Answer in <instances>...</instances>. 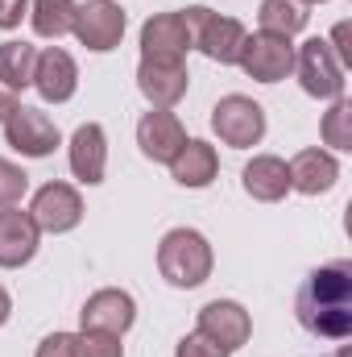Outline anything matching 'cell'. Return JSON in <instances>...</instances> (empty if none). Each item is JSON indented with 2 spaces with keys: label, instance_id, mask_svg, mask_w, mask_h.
<instances>
[{
  "label": "cell",
  "instance_id": "cell-28",
  "mask_svg": "<svg viewBox=\"0 0 352 357\" xmlns=\"http://www.w3.org/2000/svg\"><path fill=\"white\" fill-rule=\"evenodd\" d=\"M33 357H75V333H50Z\"/></svg>",
  "mask_w": 352,
  "mask_h": 357
},
{
  "label": "cell",
  "instance_id": "cell-17",
  "mask_svg": "<svg viewBox=\"0 0 352 357\" xmlns=\"http://www.w3.org/2000/svg\"><path fill=\"white\" fill-rule=\"evenodd\" d=\"M216 175H220V154H216V146L203 142V137H186L182 150L170 158V178H175L178 187L203 191V187L216 183Z\"/></svg>",
  "mask_w": 352,
  "mask_h": 357
},
{
  "label": "cell",
  "instance_id": "cell-9",
  "mask_svg": "<svg viewBox=\"0 0 352 357\" xmlns=\"http://www.w3.org/2000/svg\"><path fill=\"white\" fill-rule=\"evenodd\" d=\"M29 216H33L38 233H54V237L71 233L83 220V195L71 183H42L29 204Z\"/></svg>",
  "mask_w": 352,
  "mask_h": 357
},
{
  "label": "cell",
  "instance_id": "cell-3",
  "mask_svg": "<svg viewBox=\"0 0 352 357\" xmlns=\"http://www.w3.org/2000/svg\"><path fill=\"white\" fill-rule=\"evenodd\" d=\"M182 21L191 29V46L199 54H207L211 63L232 67L241 59V46H245L249 33H245V25L237 17H220L207 4H191V8H182Z\"/></svg>",
  "mask_w": 352,
  "mask_h": 357
},
{
  "label": "cell",
  "instance_id": "cell-18",
  "mask_svg": "<svg viewBox=\"0 0 352 357\" xmlns=\"http://www.w3.org/2000/svg\"><path fill=\"white\" fill-rule=\"evenodd\" d=\"M286 171H290V191H298V195H323V191L336 187L340 162H336V154L311 146V150H298L286 162Z\"/></svg>",
  "mask_w": 352,
  "mask_h": 357
},
{
  "label": "cell",
  "instance_id": "cell-14",
  "mask_svg": "<svg viewBox=\"0 0 352 357\" xmlns=\"http://www.w3.org/2000/svg\"><path fill=\"white\" fill-rule=\"evenodd\" d=\"M33 88L46 104H67L79 88V67L63 46H46L38 50V67H33Z\"/></svg>",
  "mask_w": 352,
  "mask_h": 357
},
{
  "label": "cell",
  "instance_id": "cell-12",
  "mask_svg": "<svg viewBox=\"0 0 352 357\" xmlns=\"http://www.w3.org/2000/svg\"><path fill=\"white\" fill-rule=\"evenodd\" d=\"M79 324L91 333H108V337H125L133 324H137V299L120 287H104L88 295L83 312H79Z\"/></svg>",
  "mask_w": 352,
  "mask_h": 357
},
{
  "label": "cell",
  "instance_id": "cell-2",
  "mask_svg": "<svg viewBox=\"0 0 352 357\" xmlns=\"http://www.w3.org/2000/svg\"><path fill=\"white\" fill-rule=\"evenodd\" d=\"M211 266H216V254H211V241L199 229H170L158 241V270L178 291L203 287L211 278Z\"/></svg>",
  "mask_w": 352,
  "mask_h": 357
},
{
  "label": "cell",
  "instance_id": "cell-7",
  "mask_svg": "<svg viewBox=\"0 0 352 357\" xmlns=\"http://www.w3.org/2000/svg\"><path fill=\"white\" fill-rule=\"evenodd\" d=\"M237 67L257 79V84H282L290 71H294V46L290 38H278V33H249L245 46H241V59Z\"/></svg>",
  "mask_w": 352,
  "mask_h": 357
},
{
  "label": "cell",
  "instance_id": "cell-20",
  "mask_svg": "<svg viewBox=\"0 0 352 357\" xmlns=\"http://www.w3.org/2000/svg\"><path fill=\"white\" fill-rule=\"evenodd\" d=\"M191 50V29L182 21V13H154L141 25V54H170V59H186Z\"/></svg>",
  "mask_w": 352,
  "mask_h": 357
},
{
  "label": "cell",
  "instance_id": "cell-4",
  "mask_svg": "<svg viewBox=\"0 0 352 357\" xmlns=\"http://www.w3.org/2000/svg\"><path fill=\"white\" fill-rule=\"evenodd\" d=\"M294 75L311 100H340L344 96V63L328 46V38H307L294 50Z\"/></svg>",
  "mask_w": 352,
  "mask_h": 357
},
{
  "label": "cell",
  "instance_id": "cell-25",
  "mask_svg": "<svg viewBox=\"0 0 352 357\" xmlns=\"http://www.w3.org/2000/svg\"><path fill=\"white\" fill-rule=\"evenodd\" d=\"M75 357H125V345H120V337L79 328L75 333Z\"/></svg>",
  "mask_w": 352,
  "mask_h": 357
},
{
  "label": "cell",
  "instance_id": "cell-16",
  "mask_svg": "<svg viewBox=\"0 0 352 357\" xmlns=\"http://www.w3.org/2000/svg\"><path fill=\"white\" fill-rule=\"evenodd\" d=\"M38 245H42V233H38L33 216L21 208H0V270H17L33 262Z\"/></svg>",
  "mask_w": 352,
  "mask_h": 357
},
{
  "label": "cell",
  "instance_id": "cell-1",
  "mask_svg": "<svg viewBox=\"0 0 352 357\" xmlns=\"http://www.w3.org/2000/svg\"><path fill=\"white\" fill-rule=\"evenodd\" d=\"M294 316L315 341H349L352 337V262L336 258L311 270L294 295Z\"/></svg>",
  "mask_w": 352,
  "mask_h": 357
},
{
  "label": "cell",
  "instance_id": "cell-13",
  "mask_svg": "<svg viewBox=\"0 0 352 357\" xmlns=\"http://www.w3.org/2000/svg\"><path fill=\"white\" fill-rule=\"evenodd\" d=\"M67 162H71V175L83 187H99L104 183V171H108V133H104V125L88 121V125H79L71 133Z\"/></svg>",
  "mask_w": 352,
  "mask_h": 357
},
{
  "label": "cell",
  "instance_id": "cell-30",
  "mask_svg": "<svg viewBox=\"0 0 352 357\" xmlns=\"http://www.w3.org/2000/svg\"><path fill=\"white\" fill-rule=\"evenodd\" d=\"M328 46H332V50H336V59H340V63L349 67V63H352V46H349V21H340V25L332 29V42H328Z\"/></svg>",
  "mask_w": 352,
  "mask_h": 357
},
{
  "label": "cell",
  "instance_id": "cell-27",
  "mask_svg": "<svg viewBox=\"0 0 352 357\" xmlns=\"http://www.w3.org/2000/svg\"><path fill=\"white\" fill-rule=\"evenodd\" d=\"M175 357H232L228 349H220L216 341H207L203 333H191L175 345Z\"/></svg>",
  "mask_w": 352,
  "mask_h": 357
},
{
  "label": "cell",
  "instance_id": "cell-31",
  "mask_svg": "<svg viewBox=\"0 0 352 357\" xmlns=\"http://www.w3.org/2000/svg\"><path fill=\"white\" fill-rule=\"evenodd\" d=\"M17 108V91H8L4 84H0V125H4V116Z\"/></svg>",
  "mask_w": 352,
  "mask_h": 357
},
{
  "label": "cell",
  "instance_id": "cell-8",
  "mask_svg": "<svg viewBox=\"0 0 352 357\" xmlns=\"http://www.w3.org/2000/svg\"><path fill=\"white\" fill-rule=\"evenodd\" d=\"M137 88L150 100V108H175L191 88L186 75V59H170V54H141L137 63Z\"/></svg>",
  "mask_w": 352,
  "mask_h": 357
},
{
  "label": "cell",
  "instance_id": "cell-26",
  "mask_svg": "<svg viewBox=\"0 0 352 357\" xmlns=\"http://www.w3.org/2000/svg\"><path fill=\"white\" fill-rule=\"evenodd\" d=\"M25 191H29V175L17 162L0 158V208H17L25 199Z\"/></svg>",
  "mask_w": 352,
  "mask_h": 357
},
{
  "label": "cell",
  "instance_id": "cell-33",
  "mask_svg": "<svg viewBox=\"0 0 352 357\" xmlns=\"http://www.w3.org/2000/svg\"><path fill=\"white\" fill-rule=\"evenodd\" d=\"M303 4H328V0H303Z\"/></svg>",
  "mask_w": 352,
  "mask_h": 357
},
{
  "label": "cell",
  "instance_id": "cell-15",
  "mask_svg": "<svg viewBox=\"0 0 352 357\" xmlns=\"http://www.w3.org/2000/svg\"><path fill=\"white\" fill-rule=\"evenodd\" d=\"M182 142H186V129H182V121L170 108H150L137 121V146H141V154L150 162H166L170 167V158L182 150Z\"/></svg>",
  "mask_w": 352,
  "mask_h": 357
},
{
  "label": "cell",
  "instance_id": "cell-6",
  "mask_svg": "<svg viewBox=\"0 0 352 357\" xmlns=\"http://www.w3.org/2000/svg\"><path fill=\"white\" fill-rule=\"evenodd\" d=\"M4 142H8L17 154H25V158H50V154L63 146V133H58V125H54L42 108L17 104V108L4 116Z\"/></svg>",
  "mask_w": 352,
  "mask_h": 357
},
{
  "label": "cell",
  "instance_id": "cell-22",
  "mask_svg": "<svg viewBox=\"0 0 352 357\" xmlns=\"http://www.w3.org/2000/svg\"><path fill=\"white\" fill-rule=\"evenodd\" d=\"M75 0H29V21L38 38H67L75 29Z\"/></svg>",
  "mask_w": 352,
  "mask_h": 357
},
{
  "label": "cell",
  "instance_id": "cell-24",
  "mask_svg": "<svg viewBox=\"0 0 352 357\" xmlns=\"http://www.w3.org/2000/svg\"><path fill=\"white\" fill-rule=\"evenodd\" d=\"M319 137L323 146L332 150H352V100H332V108L323 112V125H319Z\"/></svg>",
  "mask_w": 352,
  "mask_h": 357
},
{
  "label": "cell",
  "instance_id": "cell-19",
  "mask_svg": "<svg viewBox=\"0 0 352 357\" xmlns=\"http://www.w3.org/2000/svg\"><path fill=\"white\" fill-rule=\"evenodd\" d=\"M241 187L257 204H278L290 191V171H286V162L278 154H253L245 162V171H241Z\"/></svg>",
  "mask_w": 352,
  "mask_h": 357
},
{
  "label": "cell",
  "instance_id": "cell-21",
  "mask_svg": "<svg viewBox=\"0 0 352 357\" xmlns=\"http://www.w3.org/2000/svg\"><path fill=\"white\" fill-rule=\"evenodd\" d=\"M33 67H38V50L29 42H0V84L8 91L33 88Z\"/></svg>",
  "mask_w": 352,
  "mask_h": 357
},
{
  "label": "cell",
  "instance_id": "cell-29",
  "mask_svg": "<svg viewBox=\"0 0 352 357\" xmlns=\"http://www.w3.org/2000/svg\"><path fill=\"white\" fill-rule=\"evenodd\" d=\"M21 17H29V0H0V29H17Z\"/></svg>",
  "mask_w": 352,
  "mask_h": 357
},
{
  "label": "cell",
  "instance_id": "cell-32",
  "mask_svg": "<svg viewBox=\"0 0 352 357\" xmlns=\"http://www.w3.org/2000/svg\"><path fill=\"white\" fill-rule=\"evenodd\" d=\"M8 316H13V299H8V291L0 287V328L8 324Z\"/></svg>",
  "mask_w": 352,
  "mask_h": 357
},
{
  "label": "cell",
  "instance_id": "cell-11",
  "mask_svg": "<svg viewBox=\"0 0 352 357\" xmlns=\"http://www.w3.org/2000/svg\"><path fill=\"white\" fill-rule=\"evenodd\" d=\"M195 333H203V337L216 341L220 349L237 354L241 345H249V337H253V320H249V312H245L237 299H211V303L199 307Z\"/></svg>",
  "mask_w": 352,
  "mask_h": 357
},
{
  "label": "cell",
  "instance_id": "cell-10",
  "mask_svg": "<svg viewBox=\"0 0 352 357\" xmlns=\"http://www.w3.org/2000/svg\"><path fill=\"white\" fill-rule=\"evenodd\" d=\"M125 25H129V17H125L120 4H112V0H88V4L75 8V29L71 33L88 46L91 54H108V50L120 46Z\"/></svg>",
  "mask_w": 352,
  "mask_h": 357
},
{
  "label": "cell",
  "instance_id": "cell-23",
  "mask_svg": "<svg viewBox=\"0 0 352 357\" xmlns=\"http://www.w3.org/2000/svg\"><path fill=\"white\" fill-rule=\"evenodd\" d=\"M307 4L303 0H262L257 8V21H262V33H278V38H294L307 29Z\"/></svg>",
  "mask_w": 352,
  "mask_h": 357
},
{
  "label": "cell",
  "instance_id": "cell-5",
  "mask_svg": "<svg viewBox=\"0 0 352 357\" xmlns=\"http://www.w3.org/2000/svg\"><path fill=\"white\" fill-rule=\"evenodd\" d=\"M211 129L224 146L232 150H253L265 137V108L253 96H224L216 108H211Z\"/></svg>",
  "mask_w": 352,
  "mask_h": 357
}]
</instances>
